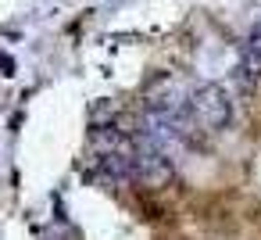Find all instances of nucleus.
I'll return each mask as SVG.
<instances>
[{"label": "nucleus", "mask_w": 261, "mask_h": 240, "mask_svg": "<svg viewBox=\"0 0 261 240\" xmlns=\"http://www.w3.org/2000/svg\"><path fill=\"white\" fill-rule=\"evenodd\" d=\"M0 68H4V76H15V61L11 58H0Z\"/></svg>", "instance_id": "nucleus-4"}, {"label": "nucleus", "mask_w": 261, "mask_h": 240, "mask_svg": "<svg viewBox=\"0 0 261 240\" xmlns=\"http://www.w3.org/2000/svg\"><path fill=\"white\" fill-rule=\"evenodd\" d=\"M172 154H165V151H158V147H150V143H143V140H136V179L140 183H147V186H165L168 179H172Z\"/></svg>", "instance_id": "nucleus-2"}, {"label": "nucleus", "mask_w": 261, "mask_h": 240, "mask_svg": "<svg viewBox=\"0 0 261 240\" xmlns=\"http://www.w3.org/2000/svg\"><path fill=\"white\" fill-rule=\"evenodd\" d=\"M247 54H250L254 61H261V26L250 33V40H247Z\"/></svg>", "instance_id": "nucleus-3"}, {"label": "nucleus", "mask_w": 261, "mask_h": 240, "mask_svg": "<svg viewBox=\"0 0 261 240\" xmlns=\"http://www.w3.org/2000/svg\"><path fill=\"white\" fill-rule=\"evenodd\" d=\"M186 115L193 122V129H204V133H218L229 126L232 118V101L229 93L218 86V83H207V86H197L186 101Z\"/></svg>", "instance_id": "nucleus-1"}]
</instances>
